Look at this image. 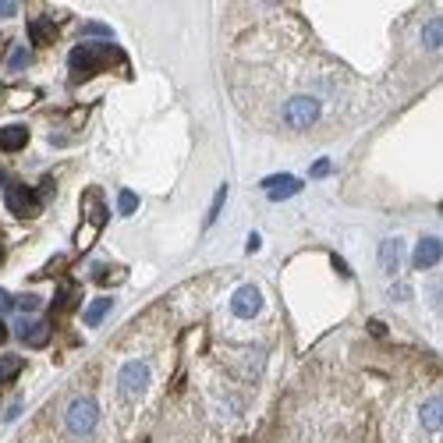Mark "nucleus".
<instances>
[{
    "label": "nucleus",
    "mask_w": 443,
    "mask_h": 443,
    "mask_svg": "<svg viewBox=\"0 0 443 443\" xmlns=\"http://www.w3.org/2000/svg\"><path fill=\"white\" fill-rule=\"evenodd\" d=\"M14 309H22V312H36V309H39V298H36V294H22V298H14Z\"/></svg>",
    "instance_id": "b1692460"
},
{
    "label": "nucleus",
    "mask_w": 443,
    "mask_h": 443,
    "mask_svg": "<svg viewBox=\"0 0 443 443\" xmlns=\"http://www.w3.org/2000/svg\"><path fill=\"white\" fill-rule=\"evenodd\" d=\"M400 252H405L400 238H387L383 245H379V266H383V273H397V266H400Z\"/></svg>",
    "instance_id": "f8f14e48"
},
{
    "label": "nucleus",
    "mask_w": 443,
    "mask_h": 443,
    "mask_svg": "<svg viewBox=\"0 0 443 443\" xmlns=\"http://www.w3.org/2000/svg\"><path fill=\"white\" fill-rule=\"evenodd\" d=\"M369 330H372L376 337H383V333H387V326H383V323H369Z\"/></svg>",
    "instance_id": "2f4dec72"
},
{
    "label": "nucleus",
    "mask_w": 443,
    "mask_h": 443,
    "mask_svg": "<svg viewBox=\"0 0 443 443\" xmlns=\"http://www.w3.org/2000/svg\"><path fill=\"white\" fill-rule=\"evenodd\" d=\"M263 188H266V195H270L273 202H284V199H291V195L302 192V181L291 178V174H273V178H263Z\"/></svg>",
    "instance_id": "1a4fd4ad"
},
{
    "label": "nucleus",
    "mask_w": 443,
    "mask_h": 443,
    "mask_svg": "<svg viewBox=\"0 0 443 443\" xmlns=\"http://www.w3.org/2000/svg\"><path fill=\"white\" fill-rule=\"evenodd\" d=\"M110 64H124V53L117 47H103V43H82L68 57V68H71L75 78H89V75L110 68Z\"/></svg>",
    "instance_id": "f03ea898"
},
{
    "label": "nucleus",
    "mask_w": 443,
    "mask_h": 443,
    "mask_svg": "<svg viewBox=\"0 0 443 443\" xmlns=\"http://www.w3.org/2000/svg\"><path fill=\"white\" fill-rule=\"evenodd\" d=\"M82 32H86V36H103V39H110V29H107V25H96V22H93V25H86Z\"/></svg>",
    "instance_id": "a878e982"
},
{
    "label": "nucleus",
    "mask_w": 443,
    "mask_h": 443,
    "mask_svg": "<svg viewBox=\"0 0 443 443\" xmlns=\"http://www.w3.org/2000/svg\"><path fill=\"white\" fill-rule=\"evenodd\" d=\"M323 121V103L320 96H312V93H294L284 99V107H280V124L287 132H309L315 128V124Z\"/></svg>",
    "instance_id": "7ed1b4c3"
},
{
    "label": "nucleus",
    "mask_w": 443,
    "mask_h": 443,
    "mask_svg": "<svg viewBox=\"0 0 443 443\" xmlns=\"http://www.w3.org/2000/svg\"><path fill=\"white\" fill-rule=\"evenodd\" d=\"M8 341V326H4V320H0V344Z\"/></svg>",
    "instance_id": "473e14b6"
},
{
    "label": "nucleus",
    "mask_w": 443,
    "mask_h": 443,
    "mask_svg": "<svg viewBox=\"0 0 443 443\" xmlns=\"http://www.w3.org/2000/svg\"><path fill=\"white\" fill-rule=\"evenodd\" d=\"M18 11V4H11V0H0V18H11Z\"/></svg>",
    "instance_id": "c85d7f7f"
},
{
    "label": "nucleus",
    "mask_w": 443,
    "mask_h": 443,
    "mask_svg": "<svg viewBox=\"0 0 443 443\" xmlns=\"http://www.w3.org/2000/svg\"><path fill=\"white\" fill-rule=\"evenodd\" d=\"M18 415H22V400H11V408L4 411V418L11 422V418H18Z\"/></svg>",
    "instance_id": "c756f323"
},
{
    "label": "nucleus",
    "mask_w": 443,
    "mask_h": 443,
    "mask_svg": "<svg viewBox=\"0 0 443 443\" xmlns=\"http://www.w3.org/2000/svg\"><path fill=\"white\" fill-rule=\"evenodd\" d=\"M36 99H39L36 89H8L4 93V107L8 110H25V107H32Z\"/></svg>",
    "instance_id": "4468645a"
},
{
    "label": "nucleus",
    "mask_w": 443,
    "mask_h": 443,
    "mask_svg": "<svg viewBox=\"0 0 443 443\" xmlns=\"http://www.w3.org/2000/svg\"><path fill=\"white\" fill-rule=\"evenodd\" d=\"M224 202H227V184H220V188H217V195H213V206H209V213H206V227H213V224H217V217H220Z\"/></svg>",
    "instance_id": "4be33fe9"
},
{
    "label": "nucleus",
    "mask_w": 443,
    "mask_h": 443,
    "mask_svg": "<svg viewBox=\"0 0 443 443\" xmlns=\"http://www.w3.org/2000/svg\"><path fill=\"white\" fill-rule=\"evenodd\" d=\"M29 64H32L29 47H11V53H8V68H11V71H25Z\"/></svg>",
    "instance_id": "aec40b11"
},
{
    "label": "nucleus",
    "mask_w": 443,
    "mask_h": 443,
    "mask_svg": "<svg viewBox=\"0 0 443 443\" xmlns=\"http://www.w3.org/2000/svg\"><path fill=\"white\" fill-rule=\"evenodd\" d=\"M96 235H99V227L86 220V224L78 227V238H75V252H89V248H93V241H96Z\"/></svg>",
    "instance_id": "6ab92c4d"
},
{
    "label": "nucleus",
    "mask_w": 443,
    "mask_h": 443,
    "mask_svg": "<svg viewBox=\"0 0 443 443\" xmlns=\"http://www.w3.org/2000/svg\"><path fill=\"white\" fill-rule=\"evenodd\" d=\"M11 309H14V298L8 291H0V312H11Z\"/></svg>",
    "instance_id": "cd10ccee"
},
{
    "label": "nucleus",
    "mask_w": 443,
    "mask_h": 443,
    "mask_svg": "<svg viewBox=\"0 0 443 443\" xmlns=\"http://www.w3.org/2000/svg\"><path fill=\"white\" fill-rule=\"evenodd\" d=\"M14 337H18V341H25L29 348H43L50 341V323L22 315V320H14Z\"/></svg>",
    "instance_id": "6e6552de"
},
{
    "label": "nucleus",
    "mask_w": 443,
    "mask_h": 443,
    "mask_svg": "<svg viewBox=\"0 0 443 443\" xmlns=\"http://www.w3.org/2000/svg\"><path fill=\"white\" fill-rule=\"evenodd\" d=\"M422 43H426L429 53H436V50L443 47V22H440V18H433V22L422 29Z\"/></svg>",
    "instance_id": "dca6fc26"
},
{
    "label": "nucleus",
    "mask_w": 443,
    "mask_h": 443,
    "mask_svg": "<svg viewBox=\"0 0 443 443\" xmlns=\"http://www.w3.org/2000/svg\"><path fill=\"white\" fill-rule=\"evenodd\" d=\"M390 294H394V298H397V302H405V298H408V294H411V291H408L405 284H397V287H394Z\"/></svg>",
    "instance_id": "7c9ffc66"
},
{
    "label": "nucleus",
    "mask_w": 443,
    "mask_h": 443,
    "mask_svg": "<svg viewBox=\"0 0 443 443\" xmlns=\"http://www.w3.org/2000/svg\"><path fill=\"white\" fill-rule=\"evenodd\" d=\"M25 142H29L25 124H8V128H0V153H18V149H25Z\"/></svg>",
    "instance_id": "9b49d317"
},
{
    "label": "nucleus",
    "mask_w": 443,
    "mask_h": 443,
    "mask_svg": "<svg viewBox=\"0 0 443 443\" xmlns=\"http://www.w3.org/2000/svg\"><path fill=\"white\" fill-rule=\"evenodd\" d=\"M330 174V160H315L312 163V178H326Z\"/></svg>",
    "instance_id": "393cba45"
},
{
    "label": "nucleus",
    "mask_w": 443,
    "mask_h": 443,
    "mask_svg": "<svg viewBox=\"0 0 443 443\" xmlns=\"http://www.w3.org/2000/svg\"><path fill=\"white\" fill-rule=\"evenodd\" d=\"M230 312H235L238 320H256V315L263 312V294H259V287L241 284V287L235 291V298H230Z\"/></svg>",
    "instance_id": "0eeeda50"
},
{
    "label": "nucleus",
    "mask_w": 443,
    "mask_h": 443,
    "mask_svg": "<svg viewBox=\"0 0 443 443\" xmlns=\"http://www.w3.org/2000/svg\"><path fill=\"white\" fill-rule=\"evenodd\" d=\"M4 199H8V209L14 217H36L39 209H43V195L32 192V188H25V184H14L11 178L4 184Z\"/></svg>",
    "instance_id": "423d86ee"
},
{
    "label": "nucleus",
    "mask_w": 443,
    "mask_h": 443,
    "mask_svg": "<svg viewBox=\"0 0 443 443\" xmlns=\"http://www.w3.org/2000/svg\"><path fill=\"white\" fill-rule=\"evenodd\" d=\"M78 302V287L75 284H60V291H57V298H53V312H64V309H71Z\"/></svg>",
    "instance_id": "f3484780"
},
{
    "label": "nucleus",
    "mask_w": 443,
    "mask_h": 443,
    "mask_svg": "<svg viewBox=\"0 0 443 443\" xmlns=\"http://www.w3.org/2000/svg\"><path fill=\"white\" fill-rule=\"evenodd\" d=\"M96 422H99V408L93 397H75L68 411H64V429L75 436V440H86L96 433Z\"/></svg>",
    "instance_id": "39448f33"
},
{
    "label": "nucleus",
    "mask_w": 443,
    "mask_h": 443,
    "mask_svg": "<svg viewBox=\"0 0 443 443\" xmlns=\"http://www.w3.org/2000/svg\"><path fill=\"white\" fill-rule=\"evenodd\" d=\"M18 372H22V358H18V355H4V358H0V383L18 379Z\"/></svg>",
    "instance_id": "a211bd4d"
},
{
    "label": "nucleus",
    "mask_w": 443,
    "mask_h": 443,
    "mask_svg": "<svg viewBox=\"0 0 443 443\" xmlns=\"http://www.w3.org/2000/svg\"><path fill=\"white\" fill-rule=\"evenodd\" d=\"M110 309H114V298H96V302L86 309V315H82V320H86V326H99L103 320H107Z\"/></svg>",
    "instance_id": "2eb2a0df"
},
{
    "label": "nucleus",
    "mask_w": 443,
    "mask_h": 443,
    "mask_svg": "<svg viewBox=\"0 0 443 443\" xmlns=\"http://www.w3.org/2000/svg\"><path fill=\"white\" fill-rule=\"evenodd\" d=\"M390 440L394 443H440V390L415 397L411 405L397 415Z\"/></svg>",
    "instance_id": "f257e3e1"
},
{
    "label": "nucleus",
    "mask_w": 443,
    "mask_h": 443,
    "mask_svg": "<svg viewBox=\"0 0 443 443\" xmlns=\"http://www.w3.org/2000/svg\"><path fill=\"white\" fill-rule=\"evenodd\" d=\"M93 277H96L99 284H121L124 277H128V270H121V266H114V270H107V266H93Z\"/></svg>",
    "instance_id": "412c9836"
},
{
    "label": "nucleus",
    "mask_w": 443,
    "mask_h": 443,
    "mask_svg": "<svg viewBox=\"0 0 443 443\" xmlns=\"http://www.w3.org/2000/svg\"><path fill=\"white\" fill-rule=\"evenodd\" d=\"M149 383H153V366L145 358H132L117 372V400L121 405H132V400H139L149 390Z\"/></svg>",
    "instance_id": "20e7f679"
},
{
    "label": "nucleus",
    "mask_w": 443,
    "mask_h": 443,
    "mask_svg": "<svg viewBox=\"0 0 443 443\" xmlns=\"http://www.w3.org/2000/svg\"><path fill=\"white\" fill-rule=\"evenodd\" d=\"M64 263H68L64 256H57V259H53V263H50V266L43 270V277H50V273H57V270H64Z\"/></svg>",
    "instance_id": "bb28decb"
},
{
    "label": "nucleus",
    "mask_w": 443,
    "mask_h": 443,
    "mask_svg": "<svg viewBox=\"0 0 443 443\" xmlns=\"http://www.w3.org/2000/svg\"><path fill=\"white\" fill-rule=\"evenodd\" d=\"M29 36H32V43L36 47H47L57 39V25L50 22V18H32L29 22Z\"/></svg>",
    "instance_id": "ddd939ff"
},
{
    "label": "nucleus",
    "mask_w": 443,
    "mask_h": 443,
    "mask_svg": "<svg viewBox=\"0 0 443 443\" xmlns=\"http://www.w3.org/2000/svg\"><path fill=\"white\" fill-rule=\"evenodd\" d=\"M440 256H443L440 238L426 235V238H418V245H415V252H411V266H415V270H429V266L440 263Z\"/></svg>",
    "instance_id": "9d476101"
},
{
    "label": "nucleus",
    "mask_w": 443,
    "mask_h": 443,
    "mask_svg": "<svg viewBox=\"0 0 443 443\" xmlns=\"http://www.w3.org/2000/svg\"><path fill=\"white\" fill-rule=\"evenodd\" d=\"M117 209H121V217H132L135 209H139V195L135 192H121L117 195Z\"/></svg>",
    "instance_id": "5701e85b"
}]
</instances>
